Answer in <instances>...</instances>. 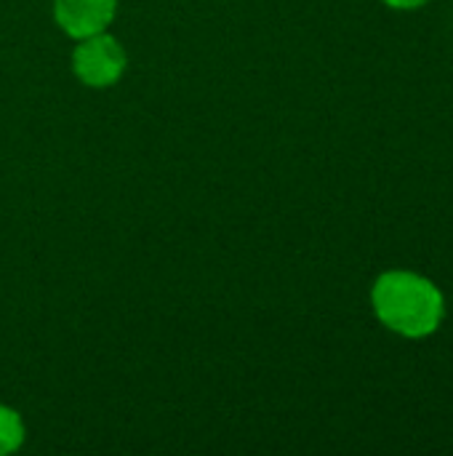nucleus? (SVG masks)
Returning a JSON list of instances; mask_svg holds the SVG:
<instances>
[{
	"instance_id": "7ed1b4c3",
	"label": "nucleus",
	"mask_w": 453,
	"mask_h": 456,
	"mask_svg": "<svg viewBox=\"0 0 453 456\" xmlns=\"http://www.w3.org/2000/svg\"><path fill=\"white\" fill-rule=\"evenodd\" d=\"M117 13V0H53L56 24L75 40L104 32Z\"/></svg>"
},
{
	"instance_id": "f03ea898",
	"label": "nucleus",
	"mask_w": 453,
	"mask_h": 456,
	"mask_svg": "<svg viewBox=\"0 0 453 456\" xmlns=\"http://www.w3.org/2000/svg\"><path fill=\"white\" fill-rule=\"evenodd\" d=\"M125 64H128V59H125L120 40L107 35V29L83 37L77 43V48L72 51V69H75L77 80L85 83L88 88L115 86L123 77Z\"/></svg>"
},
{
	"instance_id": "f257e3e1",
	"label": "nucleus",
	"mask_w": 453,
	"mask_h": 456,
	"mask_svg": "<svg viewBox=\"0 0 453 456\" xmlns=\"http://www.w3.org/2000/svg\"><path fill=\"white\" fill-rule=\"evenodd\" d=\"M371 307L384 329L406 339L433 337L446 318L443 291L411 270H387L371 286Z\"/></svg>"
},
{
	"instance_id": "39448f33",
	"label": "nucleus",
	"mask_w": 453,
	"mask_h": 456,
	"mask_svg": "<svg viewBox=\"0 0 453 456\" xmlns=\"http://www.w3.org/2000/svg\"><path fill=\"white\" fill-rule=\"evenodd\" d=\"M382 3H387L390 8H398V11H417V8L427 5L430 0H382Z\"/></svg>"
},
{
	"instance_id": "20e7f679",
	"label": "nucleus",
	"mask_w": 453,
	"mask_h": 456,
	"mask_svg": "<svg viewBox=\"0 0 453 456\" xmlns=\"http://www.w3.org/2000/svg\"><path fill=\"white\" fill-rule=\"evenodd\" d=\"M24 422L16 409L0 403V456L13 454L24 444Z\"/></svg>"
}]
</instances>
